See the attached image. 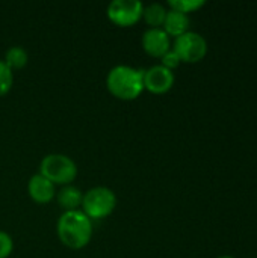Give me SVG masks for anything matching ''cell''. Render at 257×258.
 <instances>
[{"instance_id": "obj_1", "label": "cell", "mask_w": 257, "mask_h": 258, "mask_svg": "<svg viewBox=\"0 0 257 258\" xmlns=\"http://www.w3.org/2000/svg\"><path fill=\"white\" fill-rule=\"evenodd\" d=\"M56 233L62 245L70 249L85 248L92 237V221L79 209L64 212L56 224Z\"/></svg>"}, {"instance_id": "obj_2", "label": "cell", "mask_w": 257, "mask_h": 258, "mask_svg": "<svg viewBox=\"0 0 257 258\" xmlns=\"http://www.w3.org/2000/svg\"><path fill=\"white\" fill-rule=\"evenodd\" d=\"M106 88L118 100H135L144 91V70L130 65H117L106 76Z\"/></svg>"}, {"instance_id": "obj_3", "label": "cell", "mask_w": 257, "mask_h": 258, "mask_svg": "<svg viewBox=\"0 0 257 258\" xmlns=\"http://www.w3.org/2000/svg\"><path fill=\"white\" fill-rule=\"evenodd\" d=\"M39 174L52 181L55 186H67L77 177V165L65 154L52 153L42 157L39 163Z\"/></svg>"}, {"instance_id": "obj_4", "label": "cell", "mask_w": 257, "mask_h": 258, "mask_svg": "<svg viewBox=\"0 0 257 258\" xmlns=\"http://www.w3.org/2000/svg\"><path fill=\"white\" fill-rule=\"evenodd\" d=\"M117 207V197L112 189L105 186H95L83 194L80 210L92 219L108 218Z\"/></svg>"}, {"instance_id": "obj_5", "label": "cell", "mask_w": 257, "mask_h": 258, "mask_svg": "<svg viewBox=\"0 0 257 258\" xmlns=\"http://www.w3.org/2000/svg\"><path fill=\"white\" fill-rule=\"evenodd\" d=\"M173 50L177 53L182 62L195 63V62H200L206 56L208 42L200 33L188 30L186 33L176 38Z\"/></svg>"}, {"instance_id": "obj_6", "label": "cell", "mask_w": 257, "mask_h": 258, "mask_svg": "<svg viewBox=\"0 0 257 258\" xmlns=\"http://www.w3.org/2000/svg\"><path fill=\"white\" fill-rule=\"evenodd\" d=\"M142 9L144 5L139 0H114L108 5L106 15L114 24L129 27L142 18Z\"/></svg>"}, {"instance_id": "obj_7", "label": "cell", "mask_w": 257, "mask_h": 258, "mask_svg": "<svg viewBox=\"0 0 257 258\" xmlns=\"http://www.w3.org/2000/svg\"><path fill=\"white\" fill-rule=\"evenodd\" d=\"M174 85V74L162 65H153L144 71V89L153 94H165Z\"/></svg>"}, {"instance_id": "obj_8", "label": "cell", "mask_w": 257, "mask_h": 258, "mask_svg": "<svg viewBox=\"0 0 257 258\" xmlns=\"http://www.w3.org/2000/svg\"><path fill=\"white\" fill-rule=\"evenodd\" d=\"M142 48L147 54L153 57H162L168 50H171V41L167 32L161 29H147L142 33Z\"/></svg>"}, {"instance_id": "obj_9", "label": "cell", "mask_w": 257, "mask_h": 258, "mask_svg": "<svg viewBox=\"0 0 257 258\" xmlns=\"http://www.w3.org/2000/svg\"><path fill=\"white\" fill-rule=\"evenodd\" d=\"M27 192H29V197L38 204H47L56 197L55 184L48 181L45 177H42L39 172L29 178Z\"/></svg>"}, {"instance_id": "obj_10", "label": "cell", "mask_w": 257, "mask_h": 258, "mask_svg": "<svg viewBox=\"0 0 257 258\" xmlns=\"http://www.w3.org/2000/svg\"><path fill=\"white\" fill-rule=\"evenodd\" d=\"M188 27H189V17L186 14L174 11V9L167 11V17H165L162 29L167 32L168 36L177 38V36L186 33Z\"/></svg>"}, {"instance_id": "obj_11", "label": "cell", "mask_w": 257, "mask_h": 258, "mask_svg": "<svg viewBox=\"0 0 257 258\" xmlns=\"http://www.w3.org/2000/svg\"><path fill=\"white\" fill-rule=\"evenodd\" d=\"M56 200H58L59 207L64 212L79 210V207L82 206L83 192L73 184H67V186H62V189L56 194Z\"/></svg>"}, {"instance_id": "obj_12", "label": "cell", "mask_w": 257, "mask_h": 258, "mask_svg": "<svg viewBox=\"0 0 257 258\" xmlns=\"http://www.w3.org/2000/svg\"><path fill=\"white\" fill-rule=\"evenodd\" d=\"M167 17V9L161 3H150L142 9V18L150 26V29H161Z\"/></svg>"}, {"instance_id": "obj_13", "label": "cell", "mask_w": 257, "mask_h": 258, "mask_svg": "<svg viewBox=\"0 0 257 258\" xmlns=\"http://www.w3.org/2000/svg\"><path fill=\"white\" fill-rule=\"evenodd\" d=\"M29 60V54L27 51L21 47V45H12L6 50L5 53V59L3 62L14 71V70H20L24 68L27 65Z\"/></svg>"}, {"instance_id": "obj_14", "label": "cell", "mask_w": 257, "mask_h": 258, "mask_svg": "<svg viewBox=\"0 0 257 258\" xmlns=\"http://www.w3.org/2000/svg\"><path fill=\"white\" fill-rule=\"evenodd\" d=\"M14 85V73L12 70L0 60V97L6 95Z\"/></svg>"}, {"instance_id": "obj_15", "label": "cell", "mask_w": 257, "mask_h": 258, "mask_svg": "<svg viewBox=\"0 0 257 258\" xmlns=\"http://www.w3.org/2000/svg\"><path fill=\"white\" fill-rule=\"evenodd\" d=\"M204 5L203 0H170L168 2V6L174 11H179V12H183L188 15V12H192V11H197L198 8H201Z\"/></svg>"}, {"instance_id": "obj_16", "label": "cell", "mask_w": 257, "mask_h": 258, "mask_svg": "<svg viewBox=\"0 0 257 258\" xmlns=\"http://www.w3.org/2000/svg\"><path fill=\"white\" fill-rule=\"evenodd\" d=\"M12 249H14L12 237L8 233H5V231L0 230V258L9 257L11 252H12Z\"/></svg>"}, {"instance_id": "obj_17", "label": "cell", "mask_w": 257, "mask_h": 258, "mask_svg": "<svg viewBox=\"0 0 257 258\" xmlns=\"http://www.w3.org/2000/svg\"><path fill=\"white\" fill-rule=\"evenodd\" d=\"M161 59H162V63L161 65L165 67V68H168L170 71H173L174 68H177L180 65V62H182L180 57L177 56V53L174 50H168Z\"/></svg>"}, {"instance_id": "obj_18", "label": "cell", "mask_w": 257, "mask_h": 258, "mask_svg": "<svg viewBox=\"0 0 257 258\" xmlns=\"http://www.w3.org/2000/svg\"><path fill=\"white\" fill-rule=\"evenodd\" d=\"M218 258H235V257H230V255H223V257H218Z\"/></svg>"}]
</instances>
